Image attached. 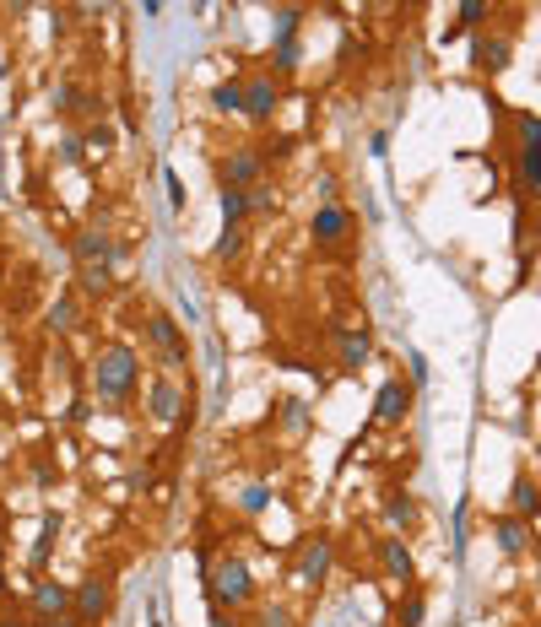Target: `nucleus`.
<instances>
[{"instance_id": "obj_27", "label": "nucleus", "mask_w": 541, "mask_h": 627, "mask_svg": "<svg viewBox=\"0 0 541 627\" xmlns=\"http://www.w3.org/2000/svg\"><path fill=\"white\" fill-rule=\"evenodd\" d=\"M76 282H82V292H98V298H103V292L114 287V271H109V265H82Z\"/></svg>"}, {"instance_id": "obj_20", "label": "nucleus", "mask_w": 541, "mask_h": 627, "mask_svg": "<svg viewBox=\"0 0 541 627\" xmlns=\"http://www.w3.org/2000/svg\"><path fill=\"white\" fill-rule=\"evenodd\" d=\"M422 622H428V595L417 584H406L401 600H395V627H422Z\"/></svg>"}, {"instance_id": "obj_33", "label": "nucleus", "mask_w": 541, "mask_h": 627, "mask_svg": "<svg viewBox=\"0 0 541 627\" xmlns=\"http://www.w3.org/2000/svg\"><path fill=\"white\" fill-rule=\"evenodd\" d=\"M239 509H244L249 519H255V514H266V509H271V487H249L244 498H239Z\"/></svg>"}, {"instance_id": "obj_18", "label": "nucleus", "mask_w": 541, "mask_h": 627, "mask_svg": "<svg viewBox=\"0 0 541 627\" xmlns=\"http://www.w3.org/2000/svg\"><path fill=\"white\" fill-rule=\"evenodd\" d=\"M509 514L514 519H541V482H531V476H514V487H509Z\"/></svg>"}, {"instance_id": "obj_30", "label": "nucleus", "mask_w": 541, "mask_h": 627, "mask_svg": "<svg viewBox=\"0 0 541 627\" xmlns=\"http://www.w3.org/2000/svg\"><path fill=\"white\" fill-rule=\"evenodd\" d=\"M298 55H303V49H298V38H276V55H271V65H276L282 76H293V71H298Z\"/></svg>"}, {"instance_id": "obj_34", "label": "nucleus", "mask_w": 541, "mask_h": 627, "mask_svg": "<svg viewBox=\"0 0 541 627\" xmlns=\"http://www.w3.org/2000/svg\"><path fill=\"white\" fill-rule=\"evenodd\" d=\"M82 157H87V141H82V136H65V141H60V163H65V168H76Z\"/></svg>"}, {"instance_id": "obj_10", "label": "nucleus", "mask_w": 541, "mask_h": 627, "mask_svg": "<svg viewBox=\"0 0 541 627\" xmlns=\"http://www.w3.org/2000/svg\"><path fill=\"white\" fill-rule=\"evenodd\" d=\"M509 60H514V38L509 33H477V44H471V71L498 76V71H509Z\"/></svg>"}, {"instance_id": "obj_38", "label": "nucleus", "mask_w": 541, "mask_h": 627, "mask_svg": "<svg viewBox=\"0 0 541 627\" xmlns=\"http://www.w3.org/2000/svg\"><path fill=\"white\" fill-rule=\"evenodd\" d=\"M211 627H239V617L228 606H211Z\"/></svg>"}, {"instance_id": "obj_11", "label": "nucleus", "mask_w": 541, "mask_h": 627, "mask_svg": "<svg viewBox=\"0 0 541 627\" xmlns=\"http://www.w3.org/2000/svg\"><path fill=\"white\" fill-rule=\"evenodd\" d=\"M406 411H412V384L385 379V384H379V395H374V422H379V428H401Z\"/></svg>"}, {"instance_id": "obj_39", "label": "nucleus", "mask_w": 541, "mask_h": 627, "mask_svg": "<svg viewBox=\"0 0 541 627\" xmlns=\"http://www.w3.org/2000/svg\"><path fill=\"white\" fill-rule=\"evenodd\" d=\"M417 390V384H428V363H422V357H412V379H406Z\"/></svg>"}, {"instance_id": "obj_41", "label": "nucleus", "mask_w": 541, "mask_h": 627, "mask_svg": "<svg viewBox=\"0 0 541 627\" xmlns=\"http://www.w3.org/2000/svg\"><path fill=\"white\" fill-rule=\"evenodd\" d=\"M531 238H536V244H531V260H536V255H541V200H536V233H531Z\"/></svg>"}, {"instance_id": "obj_13", "label": "nucleus", "mask_w": 541, "mask_h": 627, "mask_svg": "<svg viewBox=\"0 0 541 627\" xmlns=\"http://www.w3.org/2000/svg\"><path fill=\"white\" fill-rule=\"evenodd\" d=\"M514 190L525 200H541V141H520L514 146Z\"/></svg>"}, {"instance_id": "obj_42", "label": "nucleus", "mask_w": 541, "mask_h": 627, "mask_svg": "<svg viewBox=\"0 0 541 627\" xmlns=\"http://www.w3.org/2000/svg\"><path fill=\"white\" fill-rule=\"evenodd\" d=\"M44 627H82L76 617H55V622H44Z\"/></svg>"}, {"instance_id": "obj_4", "label": "nucleus", "mask_w": 541, "mask_h": 627, "mask_svg": "<svg viewBox=\"0 0 541 627\" xmlns=\"http://www.w3.org/2000/svg\"><path fill=\"white\" fill-rule=\"evenodd\" d=\"M266 173V157H260V146H233L228 157H217V184L222 190H255V184Z\"/></svg>"}, {"instance_id": "obj_24", "label": "nucleus", "mask_w": 541, "mask_h": 627, "mask_svg": "<svg viewBox=\"0 0 541 627\" xmlns=\"http://www.w3.org/2000/svg\"><path fill=\"white\" fill-rule=\"evenodd\" d=\"M49 330H60V336L82 330V314H76V298H55V309H49Z\"/></svg>"}, {"instance_id": "obj_19", "label": "nucleus", "mask_w": 541, "mask_h": 627, "mask_svg": "<svg viewBox=\"0 0 541 627\" xmlns=\"http://www.w3.org/2000/svg\"><path fill=\"white\" fill-rule=\"evenodd\" d=\"M55 109H60V114H87V119H92V125H98L103 103H98V98H92V92H82V87H76V82H60V87H55Z\"/></svg>"}, {"instance_id": "obj_22", "label": "nucleus", "mask_w": 541, "mask_h": 627, "mask_svg": "<svg viewBox=\"0 0 541 627\" xmlns=\"http://www.w3.org/2000/svg\"><path fill=\"white\" fill-rule=\"evenodd\" d=\"M211 109L217 114H244V82H217L211 87Z\"/></svg>"}, {"instance_id": "obj_28", "label": "nucleus", "mask_w": 541, "mask_h": 627, "mask_svg": "<svg viewBox=\"0 0 541 627\" xmlns=\"http://www.w3.org/2000/svg\"><path fill=\"white\" fill-rule=\"evenodd\" d=\"M487 17H493V6H487V0H466V6H460V22H455V28H460V33H482Z\"/></svg>"}, {"instance_id": "obj_21", "label": "nucleus", "mask_w": 541, "mask_h": 627, "mask_svg": "<svg viewBox=\"0 0 541 627\" xmlns=\"http://www.w3.org/2000/svg\"><path fill=\"white\" fill-rule=\"evenodd\" d=\"M368 352H374V341H368V330H347V336H341V373H363Z\"/></svg>"}, {"instance_id": "obj_3", "label": "nucleus", "mask_w": 541, "mask_h": 627, "mask_svg": "<svg viewBox=\"0 0 541 627\" xmlns=\"http://www.w3.org/2000/svg\"><path fill=\"white\" fill-rule=\"evenodd\" d=\"M114 611V584L109 573H87L82 584H71V617L82 627H98Z\"/></svg>"}, {"instance_id": "obj_7", "label": "nucleus", "mask_w": 541, "mask_h": 627, "mask_svg": "<svg viewBox=\"0 0 541 627\" xmlns=\"http://www.w3.org/2000/svg\"><path fill=\"white\" fill-rule=\"evenodd\" d=\"M331 568H336V541L331 536H309L298 546V584L303 590H320V584L331 579Z\"/></svg>"}, {"instance_id": "obj_35", "label": "nucleus", "mask_w": 541, "mask_h": 627, "mask_svg": "<svg viewBox=\"0 0 541 627\" xmlns=\"http://www.w3.org/2000/svg\"><path fill=\"white\" fill-rule=\"evenodd\" d=\"M255 627H293V611H287V606H266L255 617Z\"/></svg>"}, {"instance_id": "obj_36", "label": "nucleus", "mask_w": 541, "mask_h": 627, "mask_svg": "<svg viewBox=\"0 0 541 627\" xmlns=\"http://www.w3.org/2000/svg\"><path fill=\"white\" fill-rule=\"evenodd\" d=\"M514 136H520V141H541V114H520V119H514Z\"/></svg>"}, {"instance_id": "obj_32", "label": "nucleus", "mask_w": 541, "mask_h": 627, "mask_svg": "<svg viewBox=\"0 0 541 627\" xmlns=\"http://www.w3.org/2000/svg\"><path fill=\"white\" fill-rule=\"evenodd\" d=\"M82 141H87V152H98V157H109V152H114V130L103 125V119H98V125H87V136H82Z\"/></svg>"}, {"instance_id": "obj_23", "label": "nucleus", "mask_w": 541, "mask_h": 627, "mask_svg": "<svg viewBox=\"0 0 541 627\" xmlns=\"http://www.w3.org/2000/svg\"><path fill=\"white\" fill-rule=\"evenodd\" d=\"M55 541H60V514H44V530H38V541H33V568H44V563H49Z\"/></svg>"}, {"instance_id": "obj_16", "label": "nucleus", "mask_w": 541, "mask_h": 627, "mask_svg": "<svg viewBox=\"0 0 541 627\" xmlns=\"http://www.w3.org/2000/svg\"><path fill=\"white\" fill-rule=\"evenodd\" d=\"M147 406H152V417L157 422H184V384H174V379H157L152 384V395H147Z\"/></svg>"}, {"instance_id": "obj_9", "label": "nucleus", "mask_w": 541, "mask_h": 627, "mask_svg": "<svg viewBox=\"0 0 541 627\" xmlns=\"http://www.w3.org/2000/svg\"><path fill=\"white\" fill-rule=\"evenodd\" d=\"M147 336H152L157 352H163L168 368H184V363H190V346H184V330L174 325V314L152 309V314H147Z\"/></svg>"}, {"instance_id": "obj_14", "label": "nucleus", "mask_w": 541, "mask_h": 627, "mask_svg": "<svg viewBox=\"0 0 541 627\" xmlns=\"http://www.w3.org/2000/svg\"><path fill=\"white\" fill-rule=\"evenodd\" d=\"M33 617H38V627L55 622V617H71V584L38 579V584H33Z\"/></svg>"}, {"instance_id": "obj_5", "label": "nucleus", "mask_w": 541, "mask_h": 627, "mask_svg": "<svg viewBox=\"0 0 541 627\" xmlns=\"http://www.w3.org/2000/svg\"><path fill=\"white\" fill-rule=\"evenodd\" d=\"M71 260H76V271H82V265H120L125 260V244L114 233H103V228H82L71 238Z\"/></svg>"}, {"instance_id": "obj_31", "label": "nucleus", "mask_w": 541, "mask_h": 627, "mask_svg": "<svg viewBox=\"0 0 541 627\" xmlns=\"http://www.w3.org/2000/svg\"><path fill=\"white\" fill-rule=\"evenodd\" d=\"M249 195V217H271L276 211V190L271 184H255V190H244Z\"/></svg>"}, {"instance_id": "obj_2", "label": "nucleus", "mask_w": 541, "mask_h": 627, "mask_svg": "<svg viewBox=\"0 0 541 627\" xmlns=\"http://www.w3.org/2000/svg\"><path fill=\"white\" fill-rule=\"evenodd\" d=\"M206 584H211V606H228V611H239V606H249L255 600V573H249V563L244 557H217L211 563V573H206Z\"/></svg>"}, {"instance_id": "obj_37", "label": "nucleus", "mask_w": 541, "mask_h": 627, "mask_svg": "<svg viewBox=\"0 0 541 627\" xmlns=\"http://www.w3.org/2000/svg\"><path fill=\"white\" fill-rule=\"evenodd\" d=\"M163 179H168V200H174V206L184 211V200H190V195H184V184H179V173H174V168H168V173H163Z\"/></svg>"}, {"instance_id": "obj_12", "label": "nucleus", "mask_w": 541, "mask_h": 627, "mask_svg": "<svg viewBox=\"0 0 541 627\" xmlns=\"http://www.w3.org/2000/svg\"><path fill=\"white\" fill-rule=\"evenodd\" d=\"M374 552H379V568H385V579H395L401 590H406V584H417L412 546H406L401 536H385V541H374Z\"/></svg>"}, {"instance_id": "obj_40", "label": "nucleus", "mask_w": 541, "mask_h": 627, "mask_svg": "<svg viewBox=\"0 0 541 627\" xmlns=\"http://www.w3.org/2000/svg\"><path fill=\"white\" fill-rule=\"evenodd\" d=\"M0 627H28V617H17V611H0Z\"/></svg>"}, {"instance_id": "obj_26", "label": "nucleus", "mask_w": 541, "mask_h": 627, "mask_svg": "<svg viewBox=\"0 0 541 627\" xmlns=\"http://www.w3.org/2000/svg\"><path fill=\"white\" fill-rule=\"evenodd\" d=\"M244 244H249V233H244V228H222V238H217V249H211V255L228 265V260H239V255H244Z\"/></svg>"}, {"instance_id": "obj_1", "label": "nucleus", "mask_w": 541, "mask_h": 627, "mask_svg": "<svg viewBox=\"0 0 541 627\" xmlns=\"http://www.w3.org/2000/svg\"><path fill=\"white\" fill-rule=\"evenodd\" d=\"M136 379H141V357L125 341L98 346V357H92V390H98V400L120 406V400L136 395Z\"/></svg>"}, {"instance_id": "obj_15", "label": "nucleus", "mask_w": 541, "mask_h": 627, "mask_svg": "<svg viewBox=\"0 0 541 627\" xmlns=\"http://www.w3.org/2000/svg\"><path fill=\"white\" fill-rule=\"evenodd\" d=\"M493 541H498V552H504V557H525L536 546V530L525 525V519L504 514V519H493Z\"/></svg>"}, {"instance_id": "obj_6", "label": "nucleus", "mask_w": 541, "mask_h": 627, "mask_svg": "<svg viewBox=\"0 0 541 627\" xmlns=\"http://www.w3.org/2000/svg\"><path fill=\"white\" fill-rule=\"evenodd\" d=\"M352 233H358V217H352L341 200H331V206H320V211L309 217V238H314L320 249H341Z\"/></svg>"}, {"instance_id": "obj_8", "label": "nucleus", "mask_w": 541, "mask_h": 627, "mask_svg": "<svg viewBox=\"0 0 541 627\" xmlns=\"http://www.w3.org/2000/svg\"><path fill=\"white\" fill-rule=\"evenodd\" d=\"M276 109H282V87H276L271 71L249 76L244 82V119H255V125H271Z\"/></svg>"}, {"instance_id": "obj_29", "label": "nucleus", "mask_w": 541, "mask_h": 627, "mask_svg": "<svg viewBox=\"0 0 541 627\" xmlns=\"http://www.w3.org/2000/svg\"><path fill=\"white\" fill-rule=\"evenodd\" d=\"M276 422H282L287 433H303L309 428V406H303V400H282V406H276Z\"/></svg>"}, {"instance_id": "obj_17", "label": "nucleus", "mask_w": 541, "mask_h": 627, "mask_svg": "<svg viewBox=\"0 0 541 627\" xmlns=\"http://www.w3.org/2000/svg\"><path fill=\"white\" fill-rule=\"evenodd\" d=\"M385 525H390V536L417 530V498H412V492H401V487L385 492Z\"/></svg>"}, {"instance_id": "obj_25", "label": "nucleus", "mask_w": 541, "mask_h": 627, "mask_svg": "<svg viewBox=\"0 0 541 627\" xmlns=\"http://www.w3.org/2000/svg\"><path fill=\"white\" fill-rule=\"evenodd\" d=\"M222 222H228V228H244L249 222V195L244 190H222Z\"/></svg>"}]
</instances>
